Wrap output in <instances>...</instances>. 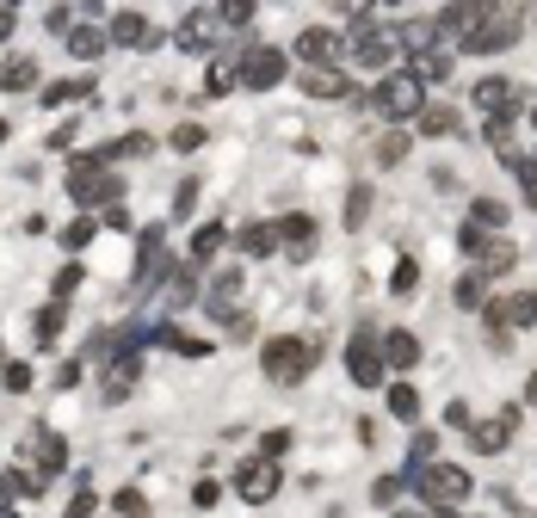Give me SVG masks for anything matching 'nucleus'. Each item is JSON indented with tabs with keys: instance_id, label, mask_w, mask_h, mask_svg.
<instances>
[{
	"instance_id": "nucleus-10",
	"label": "nucleus",
	"mask_w": 537,
	"mask_h": 518,
	"mask_svg": "<svg viewBox=\"0 0 537 518\" xmlns=\"http://www.w3.org/2000/svg\"><path fill=\"white\" fill-rule=\"evenodd\" d=\"M476 105L488 111V118H513V105H519V87L507 81V74H488V81L476 87Z\"/></svg>"
},
{
	"instance_id": "nucleus-30",
	"label": "nucleus",
	"mask_w": 537,
	"mask_h": 518,
	"mask_svg": "<svg viewBox=\"0 0 537 518\" xmlns=\"http://www.w3.org/2000/svg\"><path fill=\"white\" fill-rule=\"evenodd\" d=\"M457 303H463V309H482V272L457 278Z\"/></svg>"
},
{
	"instance_id": "nucleus-50",
	"label": "nucleus",
	"mask_w": 537,
	"mask_h": 518,
	"mask_svg": "<svg viewBox=\"0 0 537 518\" xmlns=\"http://www.w3.org/2000/svg\"><path fill=\"white\" fill-rule=\"evenodd\" d=\"M531 124H537V105H531Z\"/></svg>"
},
{
	"instance_id": "nucleus-4",
	"label": "nucleus",
	"mask_w": 537,
	"mask_h": 518,
	"mask_svg": "<svg viewBox=\"0 0 537 518\" xmlns=\"http://www.w3.org/2000/svg\"><path fill=\"white\" fill-rule=\"evenodd\" d=\"M68 192H75L81 204H118L124 185H118L112 173H105V161H99V155H81L75 167H68Z\"/></svg>"
},
{
	"instance_id": "nucleus-28",
	"label": "nucleus",
	"mask_w": 537,
	"mask_h": 518,
	"mask_svg": "<svg viewBox=\"0 0 537 518\" xmlns=\"http://www.w3.org/2000/svg\"><path fill=\"white\" fill-rule=\"evenodd\" d=\"M402 155H408V130H389V136L377 142V161H383V167H396Z\"/></svg>"
},
{
	"instance_id": "nucleus-2",
	"label": "nucleus",
	"mask_w": 537,
	"mask_h": 518,
	"mask_svg": "<svg viewBox=\"0 0 537 518\" xmlns=\"http://www.w3.org/2000/svg\"><path fill=\"white\" fill-rule=\"evenodd\" d=\"M309 364H315V346L309 340H291V333H278V340L260 346V370H266L272 383H303Z\"/></svg>"
},
{
	"instance_id": "nucleus-29",
	"label": "nucleus",
	"mask_w": 537,
	"mask_h": 518,
	"mask_svg": "<svg viewBox=\"0 0 537 518\" xmlns=\"http://www.w3.org/2000/svg\"><path fill=\"white\" fill-rule=\"evenodd\" d=\"M254 7H260V0H217V19L223 25H247V19H254Z\"/></svg>"
},
{
	"instance_id": "nucleus-19",
	"label": "nucleus",
	"mask_w": 537,
	"mask_h": 518,
	"mask_svg": "<svg viewBox=\"0 0 537 518\" xmlns=\"http://www.w3.org/2000/svg\"><path fill=\"white\" fill-rule=\"evenodd\" d=\"M105 44H112V31H93V25H81V31H68V56L75 62H93Z\"/></svg>"
},
{
	"instance_id": "nucleus-42",
	"label": "nucleus",
	"mask_w": 537,
	"mask_h": 518,
	"mask_svg": "<svg viewBox=\"0 0 537 518\" xmlns=\"http://www.w3.org/2000/svg\"><path fill=\"white\" fill-rule=\"evenodd\" d=\"M7 389H31V364H7Z\"/></svg>"
},
{
	"instance_id": "nucleus-51",
	"label": "nucleus",
	"mask_w": 537,
	"mask_h": 518,
	"mask_svg": "<svg viewBox=\"0 0 537 518\" xmlns=\"http://www.w3.org/2000/svg\"><path fill=\"white\" fill-rule=\"evenodd\" d=\"M389 7H396V0H389Z\"/></svg>"
},
{
	"instance_id": "nucleus-21",
	"label": "nucleus",
	"mask_w": 537,
	"mask_h": 518,
	"mask_svg": "<svg viewBox=\"0 0 537 518\" xmlns=\"http://www.w3.org/2000/svg\"><path fill=\"white\" fill-rule=\"evenodd\" d=\"M470 222H476V229H488V235H500V222H507V204H500V198H476V204H470Z\"/></svg>"
},
{
	"instance_id": "nucleus-31",
	"label": "nucleus",
	"mask_w": 537,
	"mask_h": 518,
	"mask_svg": "<svg viewBox=\"0 0 537 518\" xmlns=\"http://www.w3.org/2000/svg\"><path fill=\"white\" fill-rule=\"evenodd\" d=\"M87 241H93V216H81V222H68V229H62V247H75V253H81Z\"/></svg>"
},
{
	"instance_id": "nucleus-7",
	"label": "nucleus",
	"mask_w": 537,
	"mask_h": 518,
	"mask_svg": "<svg viewBox=\"0 0 537 518\" xmlns=\"http://www.w3.org/2000/svg\"><path fill=\"white\" fill-rule=\"evenodd\" d=\"M278 488H284V469H278L272 457H247V463L235 469V494H241V500H254V506H266Z\"/></svg>"
},
{
	"instance_id": "nucleus-33",
	"label": "nucleus",
	"mask_w": 537,
	"mask_h": 518,
	"mask_svg": "<svg viewBox=\"0 0 537 518\" xmlns=\"http://www.w3.org/2000/svg\"><path fill=\"white\" fill-rule=\"evenodd\" d=\"M396 494H402V475H383L377 488H371V500H377V506H396Z\"/></svg>"
},
{
	"instance_id": "nucleus-9",
	"label": "nucleus",
	"mask_w": 537,
	"mask_h": 518,
	"mask_svg": "<svg viewBox=\"0 0 537 518\" xmlns=\"http://www.w3.org/2000/svg\"><path fill=\"white\" fill-rule=\"evenodd\" d=\"M297 56H303L309 68H334V62H340V31H334V25H309V31L297 37Z\"/></svg>"
},
{
	"instance_id": "nucleus-18",
	"label": "nucleus",
	"mask_w": 537,
	"mask_h": 518,
	"mask_svg": "<svg viewBox=\"0 0 537 518\" xmlns=\"http://www.w3.org/2000/svg\"><path fill=\"white\" fill-rule=\"evenodd\" d=\"M284 241H278V222H247L241 229V253H254V259H266V253H278Z\"/></svg>"
},
{
	"instance_id": "nucleus-45",
	"label": "nucleus",
	"mask_w": 537,
	"mask_h": 518,
	"mask_svg": "<svg viewBox=\"0 0 537 518\" xmlns=\"http://www.w3.org/2000/svg\"><path fill=\"white\" fill-rule=\"evenodd\" d=\"M426 518H457V506H426Z\"/></svg>"
},
{
	"instance_id": "nucleus-40",
	"label": "nucleus",
	"mask_w": 537,
	"mask_h": 518,
	"mask_svg": "<svg viewBox=\"0 0 537 518\" xmlns=\"http://www.w3.org/2000/svg\"><path fill=\"white\" fill-rule=\"evenodd\" d=\"M75 284H81V266H62V272H56V303H62V296L75 290Z\"/></svg>"
},
{
	"instance_id": "nucleus-34",
	"label": "nucleus",
	"mask_w": 537,
	"mask_h": 518,
	"mask_svg": "<svg viewBox=\"0 0 537 518\" xmlns=\"http://www.w3.org/2000/svg\"><path fill=\"white\" fill-rule=\"evenodd\" d=\"M389 284H396V296H408V290L420 284V266H414V259H402V266H396V278H389Z\"/></svg>"
},
{
	"instance_id": "nucleus-16",
	"label": "nucleus",
	"mask_w": 537,
	"mask_h": 518,
	"mask_svg": "<svg viewBox=\"0 0 537 518\" xmlns=\"http://www.w3.org/2000/svg\"><path fill=\"white\" fill-rule=\"evenodd\" d=\"M112 44H124V50H149L155 31H149V19H142V13H118V19H112Z\"/></svg>"
},
{
	"instance_id": "nucleus-23",
	"label": "nucleus",
	"mask_w": 537,
	"mask_h": 518,
	"mask_svg": "<svg viewBox=\"0 0 537 518\" xmlns=\"http://www.w3.org/2000/svg\"><path fill=\"white\" fill-rule=\"evenodd\" d=\"M420 130H426V136H451V130H457V111L426 105V111H420Z\"/></svg>"
},
{
	"instance_id": "nucleus-24",
	"label": "nucleus",
	"mask_w": 537,
	"mask_h": 518,
	"mask_svg": "<svg viewBox=\"0 0 537 518\" xmlns=\"http://www.w3.org/2000/svg\"><path fill=\"white\" fill-rule=\"evenodd\" d=\"M38 463H44V481H50V475L68 463V444H62L56 432H50V438H38Z\"/></svg>"
},
{
	"instance_id": "nucleus-26",
	"label": "nucleus",
	"mask_w": 537,
	"mask_h": 518,
	"mask_svg": "<svg viewBox=\"0 0 537 518\" xmlns=\"http://www.w3.org/2000/svg\"><path fill=\"white\" fill-rule=\"evenodd\" d=\"M365 216H371V185H352V198H346V229H365Z\"/></svg>"
},
{
	"instance_id": "nucleus-1",
	"label": "nucleus",
	"mask_w": 537,
	"mask_h": 518,
	"mask_svg": "<svg viewBox=\"0 0 537 518\" xmlns=\"http://www.w3.org/2000/svg\"><path fill=\"white\" fill-rule=\"evenodd\" d=\"M377 111L389 124H408V118H420L426 111V81L414 68H396V74H383L377 81Z\"/></svg>"
},
{
	"instance_id": "nucleus-27",
	"label": "nucleus",
	"mask_w": 537,
	"mask_h": 518,
	"mask_svg": "<svg viewBox=\"0 0 537 518\" xmlns=\"http://www.w3.org/2000/svg\"><path fill=\"white\" fill-rule=\"evenodd\" d=\"M223 241H229V235H223V222H204V229H198V241H192V259H210Z\"/></svg>"
},
{
	"instance_id": "nucleus-25",
	"label": "nucleus",
	"mask_w": 537,
	"mask_h": 518,
	"mask_svg": "<svg viewBox=\"0 0 537 518\" xmlns=\"http://www.w3.org/2000/svg\"><path fill=\"white\" fill-rule=\"evenodd\" d=\"M389 414H396V420H414V414H420V395H414L408 383H389Z\"/></svg>"
},
{
	"instance_id": "nucleus-49",
	"label": "nucleus",
	"mask_w": 537,
	"mask_h": 518,
	"mask_svg": "<svg viewBox=\"0 0 537 518\" xmlns=\"http://www.w3.org/2000/svg\"><path fill=\"white\" fill-rule=\"evenodd\" d=\"M389 518H414V512H389Z\"/></svg>"
},
{
	"instance_id": "nucleus-43",
	"label": "nucleus",
	"mask_w": 537,
	"mask_h": 518,
	"mask_svg": "<svg viewBox=\"0 0 537 518\" xmlns=\"http://www.w3.org/2000/svg\"><path fill=\"white\" fill-rule=\"evenodd\" d=\"M93 512V494H75V506H68V518H87Z\"/></svg>"
},
{
	"instance_id": "nucleus-36",
	"label": "nucleus",
	"mask_w": 537,
	"mask_h": 518,
	"mask_svg": "<svg viewBox=\"0 0 537 518\" xmlns=\"http://www.w3.org/2000/svg\"><path fill=\"white\" fill-rule=\"evenodd\" d=\"M118 512H124V518H149V500H142L136 488H124V494H118Z\"/></svg>"
},
{
	"instance_id": "nucleus-46",
	"label": "nucleus",
	"mask_w": 537,
	"mask_h": 518,
	"mask_svg": "<svg viewBox=\"0 0 537 518\" xmlns=\"http://www.w3.org/2000/svg\"><path fill=\"white\" fill-rule=\"evenodd\" d=\"M525 401H531V407H537V377H531V383H525Z\"/></svg>"
},
{
	"instance_id": "nucleus-6",
	"label": "nucleus",
	"mask_w": 537,
	"mask_h": 518,
	"mask_svg": "<svg viewBox=\"0 0 537 518\" xmlns=\"http://www.w3.org/2000/svg\"><path fill=\"white\" fill-rule=\"evenodd\" d=\"M284 74H291V56L272 50V44H254V50L241 56V87H254V93H272Z\"/></svg>"
},
{
	"instance_id": "nucleus-37",
	"label": "nucleus",
	"mask_w": 537,
	"mask_h": 518,
	"mask_svg": "<svg viewBox=\"0 0 537 518\" xmlns=\"http://www.w3.org/2000/svg\"><path fill=\"white\" fill-rule=\"evenodd\" d=\"M284 451H291V432H266V438H260V457H272V463H278Z\"/></svg>"
},
{
	"instance_id": "nucleus-47",
	"label": "nucleus",
	"mask_w": 537,
	"mask_h": 518,
	"mask_svg": "<svg viewBox=\"0 0 537 518\" xmlns=\"http://www.w3.org/2000/svg\"><path fill=\"white\" fill-rule=\"evenodd\" d=\"M7 31H13V13H0V37H7Z\"/></svg>"
},
{
	"instance_id": "nucleus-22",
	"label": "nucleus",
	"mask_w": 537,
	"mask_h": 518,
	"mask_svg": "<svg viewBox=\"0 0 537 518\" xmlns=\"http://www.w3.org/2000/svg\"><path fill=\"white\" fill-rule=\"evenodd\" d=\"M414 74H420V81H445V74H451V50H420Z\"/></svg>"
},
{
	"instance_id": "nucleus-3",
	"label": "nucleus",
	"mask_w": 537,
	"mask_h": 518,
	"mask_svg": "<svg viewBox=\"0 0 537 518\" xmlns=\"http://www.w3.org/2000/svg\"><path fill=\"white\" fill-rule=\"evenodd\" d=\"M346 370H352V383H358V389H377V383H383V370H389V364H383V333H377V327H358V333H352V346H346Z\"/></svg>"
},
{
	"instance_id": "nucleus-12",
	"label": "nucleus",
	"mask_w": 537,
	"mask_h": 518,
	"mask_svg": "<svg viewBox=\"0 0 537 518\" xmlns=\"http://www.w3.org/2000/svg\"><path fill=\"white\" fill-rule=\"evenodd\" d=\"M513 259H519V247H513L507 235H488L482 253H476V272H482V278H500V272H513Z\"/></svg>"
},
{
	"instance_id": "nucleus-41",
	"label": "nucleus",
	"mask_w": 537,
	"mask_h": 518,
	"mask_svg": "<svg viewBox=\"0 0 537 518\" xmlns=\"http://www.w3.org/2000/svg\"><path fill=\"white\" fill-rule=\"evenodd\" d=\"M445 426H457V432H470V407H463V401H451V407H445Z\"/></svg>"
},
{
	"instance_id": "nucleus-20",
	"label": "nucleus",
	"mask_w": 537,
	"mask_h": 518,
	"mask_svg": "<svg viewBox=\"0 0 537 518\" xmlns=\"http://www.w3.org/2000/svg\"><path fill=\"white\" fill-rule=\"evenodd\" d=\"M0 87H7V93H31V87H38V62L13 56L7 68H0Z\"/></svg>"
},
{
	"instance_id": "nucleus-32",
	"label": "nucleus",
	"mask_w": 537,
	"mask_h": 518,
	"mask_svg": "<svg viewBox=\"0 0 537 518\" xmlns=\"http://www.w3.org/2000/svg\"><path fill=\"white\" fill-rule=\"evenodd\" d=\"M235 81H241V74H235V68H210V81H204V87H210V93H217V99H223V93H235Z\"/></svg>"
},
{
	"instance_id": "nucleus-15",
	"label": "nucleus",
	"mask_w": 537,
	"mask_h": 518,
	"mask_svg": "<svg viewBox=\"0 0 537 518\" xmlns=\"http://www.w3.org/2000/svg\"><path fill=\"white\" fill-rule=\"evenodd\" d=\"M488 321H507V327H531L537 321V296H500V303H488Z\"/></svg>"
},
{
	"instance_id": "nucleus-38",
	"label": "nucleus",
	"mask_w": 537,
	"mask_h": 518,
	"mask_svg": "<svg viewBox=\"0 0 537 518\" xmlns=\"http://www.w3.org/2000/svg\"><path fill=\"white\" fill-rule=\"evenodd\" d=\"M198 142H204V124H179L173 130V148H198Z\"/></svg>"
},
{
	"instance_id": "nucleus-17",
	"label": "nucleus",
	"mask_w": 537,
	"mask_h": 518,
	"mask_svg": "<svg viewBox=\"0 0 537 518\" xmlns=\"http://www.w3.org/2000/svg\"><path fill=\"white\" fill-rule=\"evenodd\" d=\"M223 37V19H204V13H192L186 25H179V50H210Z\"/></svg>"
},
{
	"instance_id": "nucleus-14",
	"label": "nucleus",
	"mask_w": 537,
	"mask_h": 518,
	"mask_svg": "<svg viewBox=\"0 0 537 518\" xmlns=\"http://www.w3.org/2000/svg\"><path fill=\"white\" fill-rule=\"evenodd\" d=\"M383 364L389 370H414L420 364V340H414V333H402V327H389L383 333Z\"/></svg>"
},
{
	"instance_id": "nucleus-44",
	"label": "nucleus",
	"mask_w": 537,
	"mask_h": 518,
	"mask_svg": "<svg viewBox=\"0 0 537 518\" xmlns=\"http://www.w3.org/2000/svg\"><path fill=\"white\" fill-rule=\"evenodd\" d=\"M13 494H19V488H13V475H0V506H7Z\"/></svg>"
},
{
	"instance_id": "nucleus-5",
	"label": "nucleus",
	"mask_w": 537,
	"mask_h": 518,
	"mask_svg": "<svg viewBox=\"0 0 537 518\" xmlns=\"http://www.w3.org/2000/svg\"><path fill=\"white\" fill-rule=\"evenodd\" d=\"M414 488L426 494V506H463L470 500V469H451V463H433L414 475Z\"/></svg>"
},
{
	"instance_id": "nucleus-52",
	"label": "nucleus",
	"mask_w": 537,
	"mask_h": 518,
	"mask_svg": "<svg viewBox=\"0 0 537 518\" xmlns=\"http://www.w3.org/2000/svg\"><path fill=\"white\" fill-rule=\"evenodd\" d=\"M531 296H537V290H531Z\"/></svg>"
},
{
	"instance_id": "nucleus-11",
	"label": "nucleus",
	"mask_w": 537,
	"mask_h": 518,
	"mask_svg": "<svg viewBox=\"0 0 537 518\" xmlns=\"http://www.w3.org/2000/svg\"><path fill=\"white\" fill-rule=\"evenodd\" d=\"M297 87L309 93V99H346L352 93V81L340 68H309V74H297Z\"/></svg>"
},
{
	"instance_id": "nucleus-8",
	"label": "nucleus",
	"mask_w": 537,
	"mask_h": 518,
	"mask_svg": "<svg viewBox=\"0 0 537 518\" xmlns=\"http://www.w3.org/2000/svg\"><path fill=\"white\" fill-rule=\"evenodd\" d=\"M396 31H377V25H352V56L365 62V68H389L396 62Z\"/></svg>"
},
{
	"instance_id": "nucleus-48",
	"label": "nucleus",
	"mask_w": 537,
	"mask_h": 518,
	"mask_svg": "<svg viewBox=\"0 0 537 518\" xmlns=\"http://www.w3.org/2000/svg\"><path fill=\"white\" fill-rule=\"evenodd\" d=\"M13 7H19V0H0V13H13Z\"/></svg>"
},
{
	"instance_id": "nucleus-35",
	"label": "nucleus",
	"mask_w": 537,
	"mask_h": 518,
	"mask_svg": "<svg viewBox=\"0 0 537 518\" xmlns=\"http://www.w3.org/2000/svg\"><path fill=\"white\" fill-rule=\"evenodd\" d=\"M56 333H62V303H50V309L38 315V340H56Z\"/></svg>"
},
{
	"instance_id": "nucleus-39",
	"label": "nucleus",
	"mask_w": 537,
	"mask_h": 518,
	"mask_svg": "<svg viewBox=\"0 0 537 518\" xmlns=\"http://www.w3.org/2000/svg\"><path fill=\"white\" fill-rule=\"evenodd\" d=\"M192 204H198V185L186 179V185H179V198H173V216H192Z\"/></svg>"
},
{
	"instance_id": "nucleus-13",
	"label": "nucleus",
	"mask_w": 537,
	"mask_h": 518,
	"mask_svg": "<svg viewBox=\"0 0 537 518\" xmlns=\"http://www.w3.org/2000/svg\"><path fill=\"white\" fill-rule=\"evenodd\" d=\"M278 241L291 247V259H309V253H315V216H303V210L284 216V222H278Z\"/></svg>"
}]
</instances>
